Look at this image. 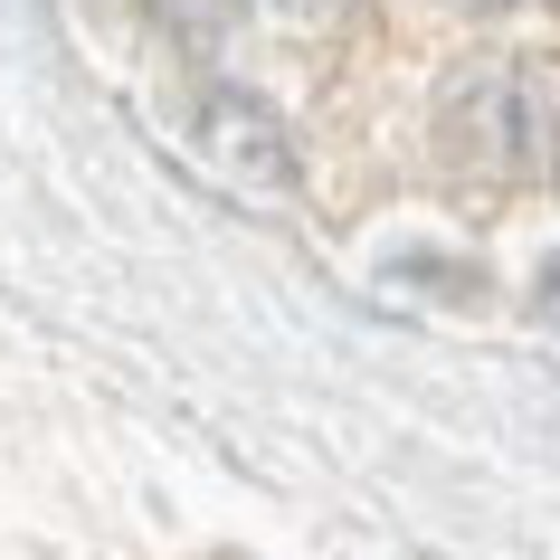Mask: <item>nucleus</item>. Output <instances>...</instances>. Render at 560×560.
<instances>
[{
	"instance_id": "nucleus-1",
	"label": "nucleus",
	"mask_w": 560,
	"mask_h": 560,
	"mask_svg": "<svg viewBox=\"0 0 560 560\" xmlns=\"http://www.w3.org/2000/svg\"><path fill=\"white\" fill-rule=\"evenodd\" d=\"M438 143L466 180H541L551 172V143H560V77L551 67H523V58H494V67H466L438 105Z\"/></svg>"
},
{
	"instance_id": "nucleus-2",
	"label": "nucleus",
	"mask_w": 560,
	"mask_h": 560,
	"mask_svg": "<svg viewBox=\"0 0 560 560\" xmlns=\"http://www.w3.org/2000/svg\"><path fill=\"white\" fill-rule=\"evenodd\" d=\"M200 152H209V162H219L229 180H247L257 200H276V190L295 180L285 124L266 115V105H247V95H209V115H200Z\"/></svg>"
},
{
	"instance_id": "nucleus-3",
	"label": "nucleus",
	"mask_w": 560,
	"mask_h": 560,
	"mask_svg": "<svg viewBox=\"0 0 560 560\" xmlns=\"http://www.w3.org/2000/svg\"><path fill=\"white\" fill-rule=\"evenodd\" d=\"M276 10H285V20H304V30H332L352 0H276Z\"/></svg>"
},
{
	"instance_id": "nucleus-4",
	"label": "nucleus",
	"mask_w": 560,
	"mask_h": 560,
	"mask_svg": "<svg viewBox=\"0 0 560 560\" xmlns=\"http://www.w3.org/2000/svg\"><path fill=\"white\" fill-rule=\"evenodd\" d=\"M532 304H541V324H551V332H560V257H551V266H541V285H532Z\"/></svg>"
},
{
	"instance_id": "nucleus-5",
	"label": "nucleus",
	"mask_w": 560,
	"mask_h": 560,
	"mask_svg": "<svg viewBox=\"0 0 560 560\" xmlns=\"http://www.w3.org/2000/svg\"><path fill=\"white\" fill-rule=\"evenodd\" d=\"M466 10H494V0H466Z\"/></svg>"
}]
</instances>
